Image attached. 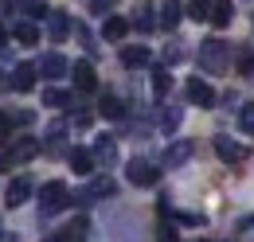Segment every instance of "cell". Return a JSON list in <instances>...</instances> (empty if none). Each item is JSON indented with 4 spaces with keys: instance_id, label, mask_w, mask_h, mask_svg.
Masks as SVG:
<instances>
[{
    "instance_id": "cell-1",
    "label": "cell",
    "mask_w": 254,
    "mask_h": 242,
    "mask_svg": "<svg viewBox=\"0 0 254 242\" xmlns=\"http://www.w3.org/2000/svg\"><path fill=\"white\" fill-rule=\"evenodd\" d=\"M199 66H203L207 74H223V70L231 66V47H227L223 39H203V43H199Z\"/></svg>"
},
{
    "instance_id": "cell-2",
    "label": "cell",
    "mask_w": 254,
    "mask_h": 242,
    "mask_svg": "<svg viewBox=\"0 0 254 242\" xmlns=\"http://www.w3.org/2000/svg\"><path fill=\"white\" fill-rule=\"evenodd\" d=\"M66 203H70V191H66L63 180L43 183V191H39V215H43V219H47V215H55V211H63Z\"/></svg>"
},
{
    "instance_id": "cell-3",
    "label": "cell",
    "mask_w": 254,
    "mask_h": 242,
    "mask_svg": "<svg viewBox=\"0 0 254 242\" xmlns=\"http://www.w3.org/2000/svg\"><path fill=\"white\" fill-rule=\"evenodd\" d=\"M118 191V183L110 180V176H94V180L86 183L78 195H74V203H82V207H90V203H98V199H106V195H114Z\"/></svg>"
},
{
    "instance_id": "cell-4",
    "label": "cell",
    "mask_w": 254,
    "mask_h": 242,
    "mask_svg": "<svg viewBox=\"0 0 254 242\" xmlns=\"http://www.w3.org/2000/svg\"><path fill=\"white\" fill-rule=\"evenodd\" d=\"M126 176H129V183H137V187H153V183L160 180V168H153V164L141 160V156H133L129 168H126Z\"/></svg>"
},
{
    "instance_id": "cell-5",
    "label": "cell",
    "mask_w": 254,
    "mask_h": 242,
    "mask_svg": "<svg viewBox=\"0 0 254 242\" xmlns=\"http://www.w3.org/2000/svg\"><path fill=\"white\" fill-rule=\"evenodd\" d=\"M184 94H188L191 106H203V110H211L215 106V90L203 82V78H188V86H184Z\"/></svg>"
},
{
    "instance_id": "cell-6",
    "label": "cell",
    "mask_w": 254,
    "mask_h": 242,
    "mask_svg": "<svg viewBox=\"0 0 254 242\" xmlns=\"http://www.w3.org/2000/svg\"><path fill=\"white\" fill-rule=\"evenodd\" d=\"M215 152H219V160H227V164H243V160L251 156L247 145H239V141H231V137H215Z\"/></svg>"
},
{
    "instance_id": "cell-7",
    "label": "cell",
    "mask_w": 254,
    "mask_h": 242,
    "mask_svg": "<svg viewBox=\"0 0 254 242\" xmlns=\"http://www.w3.org/2000/svg\"><path fill=\"white\" fill-rule=\"evenodd\" d=\"M39 149H43V145H39L35 137H20V141H16L12 149H8V164H24V160L39 156Z\"/></svg>"
},
{
    "instance_id": "cell-8",
    "label": "cell",
    "mask_w": 254,
    "mask_h": 242,
    "mask_svg": "<svg viewBox=\"0 0 254 242\" xmlns=\"http://www.w3.org/2000/svg\"><path fill=\"white\" fill-rule=\"evenodd\" d=\"M191 141H172V145H168V149H164V164H168V168H180V164H188L191 160Z\"/></svg>"
},
{
    "instance_id": "cell-9",
    "label": "cell",
    "mask_w": 254,
    "mask_h": 242,
    "mask_svg": "<svg viewBox=\"0 0 254 242\" xmlns=\"http://www.w3.org/2000/svg\"><path fill=\"white\" fill-rule=\"evenodd\" d=\"M28 195H32V180H28V176H16V180L8 183V191H4V203H8V207H20Z\"/></svg>"
},
{
    "instance_id": "cell-10",
    "label": "cell",
    "mask_w": 254,
    "mask_h": 242,
    "mask_svg": "<svg viewBox=\"0 0 254 242\" xmlns=\"http://www.w3.org/2000/svg\"><path fill=\"white\" fill-rule=\"evenodd\" d=\"M66 70H70V66H66V59L59 55V51L43 55V62H39V74H43V78H51V82H55V78H63Z\"/></svg>"
},
{
    "instance_id": "cell-11",
    "label": "cell",
    "mask_w": 254,
    "mask_h": 242,
    "mask_svg": "<svg viewBox=\"0 0 254 242\" xmlns=\"http://www.w3.org/2000/svg\"><path fill=\"white\" fill-rule=\"evenodd\" d=\"M8 12H16V16H28V20H47V12H51V8H47L43 0H16Z\"/></svg>"
},
{
    "instance_id": "cell-12",
    "label": "cell",
    "mask_w": 254,
    "mask_h": 242,
    "mask_svg": "<svg viewBox=\"0 0 254 242\" xmlns=\"http://www.w3.org/2000/svg\"><path fill=\"white\" fill-rule=\"evenodd\" d=\"M70 74H74V86H78L82 94L98 90V74H94V66H90V62H74V70H70Z\"/></svg>"
},
{
    "instance_id": "cell-13",
    "label": "cell",
    "mask_w": 254,
    "mask_h": 242,
    "mask_svg": "<svg viewBox=\"0 0 254 242\" xmlns=\"http://www.w3.org/2000/svg\"><path fill=\"white\" fill-rule=\"evenodd\" d=\"M35 70H39V66L20 62V66H16V74H12V90H16V94H28L35 86Z\"/></svg>"
},
{
    "instance_id": "cell-14",
    "label": "cell",
    "mask_w": 254,
    "mask_h": 242,
    "mask_svg": "<svg viewBox=\"0 0 254 242\" xmlns=\"http://www.w3.org/2000/svg\"><path fill=\"white\" fill-rule=\"evenodd\" d=\"M94 156H98L102 168H114V164H118V141H114V137H98Z\"/></svg>"
},
{
    "instance_id": "cell-15",
    "label": "cell",
    "mask_w": 254,
    "mask_h": 242,
    "mask_svg": "<svg viewBox=\"0 0 254 242\" xmlns=\"http://www.w3.org/2000/svg\"><path fill=\"white\" fill-rule=\"evenodd\" d=\"M66 31H70V20L63 12H47V35H51V43H63Z\"/></svg>"
},
{
    "instance_id": "cell-16",
    "label": "cell",
    "mask_w": 254,
    "mask_h": 242,
    "mask_svg": "<svg viewBox=\"0 0 254 242\" xmlns=\"http://www.w3.org/2000/svg\"><path fill=\"white\" fill-rule=\"evenodd\" d=\"M98 114L110 121H122L126 118V106H122V98H114V94H102V102H98Z\"/></svg>"
},
{
    "instance_id": "cell-17",
    "label": "cell",
    "mask_w": 254,
    "mask_h": 242,
    "mask_svg": "<svg viewBox=\"0 0 254 242\" xmlns=\"http://www.w3.org/2000/svg\"><path fill=\"white\" fill-rule=\"evenodd\" d=\"M94 164H98L94 152H86V149H74V152H70V168H74L78 176H90V172H94Z\"/></svg>"
},
{
    "instance_id": "cell-18",
    "label": "cell",
    "mask_w": 254,
    "mask_h": 242,
    "mask_svg": "<svg viewBox=\"0 0 254 242\" xmlns=\"http://www.w3.org/2000/svg\"><path fill=\"white\" fill-rule=\"evenodd\" d=\"M86 231H90V223L86 219H74V223H66L63 231H59V242H86Z\"/></svg>"
},
{
    "instance_id": "cell-19",
    "label": "cell",
    "mask_w": 254,
    "mask_h": 242,
    "mask_svg": "<svg viewBox=\"0 0 254 242\" xmlns=\"http://www.w3.org/2000/svg\"><path fill=\"white\" fill-rule=\"evenodd\" d=\"M122 66H129V70H137V66H149V47H126L122 51Z\"/></svg>"
},
{
    "instance_id": "cell-20",
    "label": "cell",
    "mask_w": 254,
    "mask_h": 242,
    "mask_svg": "<svg viewBox=\"0 0 254 242\" xmlns=\"http://www.w3.org/2000/svg\"><path fill=\"white\" fill-rule=\"evenodd\" d=\"M184 12H188V8H184V4H176V0H168V4H164V8H160V28H176V24H180V16H184Z\"/></svg>"
},
{
    "instance_id": "cell-21",
    "label": "cell",
    "mask_w": 254,
    "mask_h": 242,
    "mask_svg": "<svg viewBox=\"0 0 254 242\" xmlns=\"http://www.w3.org/2000/svg\"><path fill=\"white\" fill-rule=\"evenodd\" d=\"M231 20H235V4H231V0H215V8H211V24H215V28H227Z\"/></svg>"
},
{
    "instance_id": "cell-22",
    "label": "cell",
    "mask_w": 254,
    "mask_h": 242,
    "mask_svg": "<svg viewBox=\"0 0 254 242\" xmlns=\"http://www.w3.org/2000/svg\"><path fill=\"white\" fill-rule=\"evenodd\" d=\"M126 31H129V20H122V16H110V20H106V28H102V35H106L110 43H118V39H126Z\"/></svg>"
},
{
    "instance_id": "cell-23",
    "label": "cell",
    "mask_w": 254,
    "mask_h": 242,
    "mask_svg": "<svg viewBox=\"0 0 254 242\" xmlns=\"http://www.w3.org/2000/svg\"><path fill=\"white\" fill-rule=\"evenodd\" d=\"M12 35H16L20 43H39V28H35L32 20H16V28H12Z\"/></svg>"
},
{
    "instance_id": "cell-24",
    "label": "cell",
    "mask_w": 254,
    "mask_h": 242,
    "mask_svg": "<svg viewBox=\"0 0 254 242\" xmlns=\"http://www.w3.org/2000/svg\"><path fill=\"white\" fill-rule=\"evenodd\" d=\"M168 90H172V74H168V66H153V94L164 98Z\"/></svg>"
},
{
    "instance_id": "cell-25",
    "label": "cell",
    "mask_w": 254,
    "mask_h": 242,
    "mask_svg": "<svg viewBox=\"0 0 254 242\" xmlns=\"http://www.w3.org/2000/svg\"><path fill=\"white\" fill-rule=\"evenodd\" d=\"M70 102H74V98H70L66 90H55V86H51V90H43V106H51V110H66Z\"/></svg>"
},
{
    "instance_id": "cell-26",
    "label": "cell",
    "mask_w": 254,
    "mask_h": 242,
    "mask_svg": "<svg viewBox=\"0 0 254 242\" xmlns=\"http://www.w3.org/2000/svg\"><path fill=\"white\" fill-rule=\"evenodd\" d=\"M211 8H215V0H188L191 20H211Z\"/></svg>"
},
{
    "instance_id": "cell-27",
    "label": "cell",
    "mask_w": 254,
    "mask_h": 242,
    "mask_svg": "<svg viewBox=\"0 0 254 242\" xmlns=\"http://www.w3.org/2000/svg\"><path fill=\"white\" fill-rule=\"evenodd\" d=\"M63 137H66V121H51V125H47V145H51V149L59 152Z\"/></svg>"
},
{
    "instance_id": "cell-28",
    "label": "cell",
    "mask_w": 254,
    "mask_h": 242,
    "mask_svg": "<svg viewBox=\"0 0 254 242\" xmlns=\"http://www.w3.org/2000/svg\"><path fill=\"white\" fill-rule=\"evenodd\" d=\"M157 24H160V20L153 16V12H149V8H141V12L133 16V28H137V31H153Z\"/></svg>"
},
{
    "instance_id": "cell-29",
    "label": "cell",
    "mask_w": 254,
    "mask_h": 242,
    "mask_svg": "<svg viewBox=\"0 0 254 242\" xmlns=\"http://www.w3.org/2000/svg\"><path fill=\"white\" fill-rule=\"evenodd\" d=\"M180 121H184L180 110H164V114H160V129H164V133H176V129H180Z\"/></svg>"
},
{
    "instance_id": "cell-30",
    "label": "cell",
    "mask_w": 254,
    "mask_h": 242,
    "mask_svg": "<svg viewBox=\"0 0 254 242\" xmlns=\"http://www.w3.org/2000/svg\"><path fill=\"white\" fill-rule=\"evenodd\" d=\"M235 66H239V74H251V70H254V55H251V47H239V51H235Z\"/></svg>"
},
{
    "instance_id": "cell-31",
    "label": "cell",
    "mask_w": 254,
    "mask_h": 242,
    "mask_svg": "<svg viewBox=\"0 0 254 242\" xmlns=\"http://www.w3.org/2000/svg\"><path fill=\"white\" fill-rule=\"evenodd\" d=\"M239 125H243V133H251V137H254V102H247V106H243Z\"/></svg>"
},
{
    "instance_id": "cell-32",
    "label": "cell",
    "mask_w": 254,
    "mask_h": 242,
    "mask_svg": "<svg viewBox=\"0 0 254 242\" xmlns=\"http://www.w3.org/2000/svg\"><path fill=\"white\" fill-rule=\"evenodd\" d=\"M74 35L82 39V47H86L90 55H94V51H98V43H94V35H90V28H86V24H74Z\"/></svg>"
},
{
    "instance_id": "cell-33",
    "label": "cell",
    "mask_w": 254,
    "mask_h": 242,
    "mask_svg": "<svg viewBox=\"0 0 254 242\" xmlns=\"http://www.w3.org/2000/svg\"><path fill=\"white\" fill-rule=\"evenodd\" d=\"M184 59V47H180V43H168V47H164V62H180Z\"/></svg>"
},
{
    "instance_id": "cell-34",
    "label": "cell",
    "mask_w": 254,
    "mask_h": 242,
    "mask_svg": "<svg viewBox=\"0 0 254 242\" xmlns=\"http://www.w3.org/2000/svg\"><path fill=\"white\" fill-rule=\"evenodd\" d=\"M32 121H35L32 110H16V114H12V125H32Z\"/></svg>"
},
{
    "instance_id": "cell-35",
    "label": "cell",
    "mask_w": 254,
    "mask_h": 242,
    "mask_svg": "<svg viewBox=\"0 0 254 242\" xmlns=\"http://www.w3.org/2000/svg\"><path fill=\"white\" fill-rule=\"evenodd\" d=\"M114 4H118V0H90V12H102V16H106Z\"/></svg>"
},
{
    "instance_id": "cell-36",
    "label": "cell",
    "mask_w": 254,
    "mask_h": 242,
    "mask_svg": "<svg viewBox=\"0 0 254 242\" xmlns=\"http://www.w3.org/2000/svg\"><path fill=\"white\" fill-rule=\"evenodd\" d=\"M12 133V114H0V141Z\"/></svg>"
},
{
    "instance_id": "cell-37",
    "label": "cell",
    "mask_w": 254,
    "mask_h": 242,
    "mask_svg": "<svg viewBox=\"0 0 254 242\" xmlns=\"http://www.w3.org/2000/svg\"><path fill=\"white\" fill-rule=\"evenodd\" d=\"M90 121H94V114H90V110H78V114H74V125H82V129H86Z\"/></svg>"
},
{
    "instance_id": "cell-38",
    "label": "cell",
    "mask_w": 254,
    "mask_h": 242,
    "mask_svg": "<svg viewBox=\"0 0 254 242\" xmlns=\"http://www.w3.org/2000/svg\"><path fill=\"white\" fill-rule=\"evenodd\" d=\"M160 242H180V235H176L172 227H164V231H160Z\"/></svg>"
},
{
    "instance_id": "cell-39",
    "label": "cell",
    "mask_w": 254,
    "mask_h": 242,
    "mask_svg": "<svg viewBox=\"0 0 254 242\" xmlns=\"http://www.w3.org/2000/svg\"><path fill=\"white\" fill-rule=\"evenodd\" d=\"M239 231H254V215H247V219L239 223Z\"/></svg>"
},
{
    "instance_id": "cell-40",
    "label": "cell",
    "mask_w": 254,
    "mask_h": 242,
    "mask_svg": "<svg viewBox=\"0 0 254 242\" xmlns=\"http://www.w3.org/2000/svg\"><path fill=\"white\" fill-rule=\"evenodd\" d=\"M8 86H12V78H8L4 70H0V90H8Z\"/></svg>"
},
{
    "instance_id": "cell-41",
    "label": "cell",
    "mask_w": 254,
    "mask_h": 242,
    "mask_svg": "<svg viewBox=\"0 0 254 242\" xmlns=\"http://www.w3.org/2000/svg\"><path fill=\"white\" fill-rule=\"evenodd\" d=\"M0 242H20L16 235H8V231H0Z\"/></svg>"
},
{
    "instance_id": "cell-42",
    "label": "cell",
    "mask_w": 254,
    "mask_h": 242,
    "mask_svg": "<svg viewBox=\"0 0 254 242\" xmlns=\"http://www.w3.org/2000/svg\"><path fill=\"white\" fill-rule=\"evenodd\" d=\"M4 39H8V31H4V24H0V43H4Z\"/></svg>"
},
{
    "instance_id": "cell-43",
    "label": "cell",
    "mask_w": 254,
    "mask_h": 242,
    "mask_svg": "<svg viewBox=\"0 0 254 242\" xmlns=\"http://www.w3.org/2000/svg\"><path fill=\"white\" fill-rule=\"evenodd\" d=\"M43 242H59V235H55V239H43Z\"/></svg>"
}]
</instances>
